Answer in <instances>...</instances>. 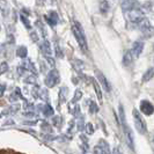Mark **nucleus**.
<instances>
[{
  "label": "nucleus",
  "instance_id": "obj_1",
  "mask_svg": "<svg viewBox=\"0 0 154 154\" xmlns=\"http://www.w3.org/2000/svg\"><path fill=\"white\" fill-rule=\"evenodd\" d=\"M132 116H133V121H134V126L137 129V131L141 134H145L147 132V126L146 122L144 121V118L141 117L140 112H139L137 109H133L132 110Z\"/></svg>",
  "mask_w": 154,
  "mask_h": 154
},
{
  "label": "nucleus",
  "instance_id": "obj_2",
  "mask_svg": "<svg viewBox=\"0 0 154 154\" xmlns=\"http://www.w3.org/2000/svg\"><path fill=\"white\" fill-rule=\"evenodd\" d=\"M72 30H73V32H74V35H75V38H77V41L79 42L80 46H81L84 50H87L85 35H84V31H82V29H81L80 24H79L78 22H74V26H73Z\"/></svg>",
  "mask_w": 154,
  "mask_h": 154
},
{
  "label": "nucleus",
  "instance_id": "obj_3",
  "mask_svg": "<svg viewBox=\"0 0 154 154\" xmlns=\"http://www.w3.org/2000/svg\"><path fill=\"white\" fill-rule=\"evenodd\" d=\"M123 126V131H124V137H125V141L128 144V146L131 148L132 151L134 149V137H133V132L129 128V125L126 124V122L123 124H121Z\"/></svg>",
  "mask_w": 154,
  "mask_h": 154
},
{
  "label": "nucleus",
  "instance_id": "obj_4",
  "mask_svg": "<svg viewBox=\"0 0 154 154\" xmlns=\"http://www.w3.org/2000/svg\"><path fill=\"white\" fill-rule=\"evenodd\" d=\"M126 15H128V19L133 23H138L143 17H145V16H144V13H143V11H141L139 7L128 11V12H126Z\"/></svg>",
  "mask_w": 154,
  "mask_h": 154
},
{
  "label": "nucleus",
  "instance_id": "obj_5",
  "mask_svg": "<svg viewBox=\"0 0 154 154\" xmlns=\"http://www.w3.org/2000/svg\"><path fill=\"white\" fill-rule=\"evenodd\" d=\"M138 28L140 29V31L144 34V35H147V36H149L151 34H152V30H153V28H152V24L151 22L148 21V19L146 17H143L138 23Z\"/></svg>",
  "mask_w": 154,
  "mask_h": 154
},
{
  "label": "nucleus",
  "instance_id": "obj_6",
  "mask_svg": "<svg viewBox=\"0 0 154 154\" xmlns=\"http://www.w3.org/2000/svg\"><path fill=\"white\" fill-rule=\"evenodd\" d=\"M140 110L144 115L151 116L154 112V106L147 100H143L140 102Z\"/></svg>",
  "mask_w": 154,
  "mask_h": 154
},
{
  "label": "nucleus",
  "instance_id": "obj_7",
  "mask_svg": "<svg viewBox=\"0 0 154 154\" xmlns=\"http://www.w3.org/2000/svg\"><path fill=\"white\" fill-rule=\"evenodd\" d=\"M121 6L123 8L124 12H128L133 8H138L139 4L136 0H121Z\"/></svg>",
  "mask_w": 154,
  "mask_h": 154
},
{
  "label": "nucleus",
  "instance_id": "obj_8",
  "mask_svg": "<svg viewBox=\"0 0 154 154\" xmlns=\"http://www.w3.org/2000/svg\"><path fill=\"white\" fill-rule=\"evenodd\" d=\"M143 50H144V43L143 42H134L131 50L133 58H138L139 56L141 54V52H143Z\"/></svg>",
  "mask_w": 154,
  "mask_h": 154
},
{
  "label": "nucleus",
  "instance_id": "obj_9",
  "mask_svg": "<svg viewBox=\"0 0 154 154\" xmlns=\"http://www.w3.org/2000/svg\"><path fill=\"white\" fill-rule=\"evenodd\" d=\"M96 74H97V78H99L100 82L102 84V86H103V88H104L107 92H110V91H111V87H110V84H109V81L107 80V78L104 77L100 71H97V72H96Z\"/></svg>",
  "mask_w": 154,
  "mask_h": 154
},
{
  "label": "nucleus",
  "instance_id": "obj_10",
  "mask_svg": "<svg viewBox=\"0 0 154 154\" xmlns=\"http://www.w3.org/2000/svg\"><path fill=\"white\" fill-rule=\"evenodd\" d=\"M132 62H133V56H132L131 51H126L123 57V64L125 66H130Z\"/></svg>",
  "mask_w": 154,
  "mask_h": 154
},
{
  "label": "nucleus",
  "instance_id": "obj_11",
  "mask_svg": "<svg viewBox=\"0 0 154 154\" xmlns=\"http://www.w3.org/2000/svg\"><path fill=\"white\" fill-rule=\"evenodd\" d=\"M154 77V69H148L145 72V74L143 75V82H148L149 80H152Z\"/></svg>",
  "mask_w": 154,
  "mask_h": 154
},
{
  "label": "nucleus",
  "instance_id": "obj_12",
  "mask_svg": "<svg viewBox=\"0 0 154 154\" xmlns=\"http://www.w3.org/2000/svg\"><path fill=\"white\" fill-rule=\"evenodd\" d=\"M103 151L104 154H110V148H109V144L106 140H100V146H99Z\"/></svg>",
  "mask_w": 154,
  "mask_h": 154
},
{
  "label": "nucleus",
  "instance_id": "obj_13",
  "mask_svg": "<svg viewBox=\"0 0 154 154\" xmlns=\"http://www.w3.org/2000/svg\"><path fill=\"white\" fill-rule=\"evenodd\" d=\"M93 86H94V89H95V93H96V95H97V99L100 102H102V92H101V88L99 84L96 82V81H93Z\"/></svg>",
  "mask_w": 154,
  "mask_h": 154
},
{
  "label": "nucleus",
  "instance_id": "obj_14",
  "mask_svg": "<svg viewBox=\"0 0 154 154\" xmlns=\"http://www.w3.org/2000/svg\"><path fill=\"white\" fill-rule=\"evenodd\" d=\"M100 11H101V13H103V14H106V13H107V12L109 11V2L107 1V0H103V1H101Z\"/></svg>",
  "mask_w": 154,
  "mask_h": 154
},
{
  "label": "nucleus",
  "instance_id": "obj_15",
  "mask_svg": "<svg viewBox=\"0 0 154 154\" xmlns=\"http://www.w3.org/2000/svg\"><path fill=\"white\" fill-rule=\"evenodd\" d=\"M91 111H92V112H97V111H99L97 106H96L94 102H92V106H91Z\"/></svg>",
  "mask_w": 154,
  "mask_h": 154
},
{
  "label": "nucleus",
  "instance_id": "obj_16",
  "mask_svg": "<svg viewBox=\"0 0 154 154\" xmlns=\"http://www.w3.org/2000/svg\"><path fill=\"white\" fill-rule=\"evenodd\" d=\"M94 152H95V154H104L103 153V151H102V149H101L100 147L99 146H96L95 147V149H94Z\"/></svg>",
  "mask_w": 154,
  "mask_h": 154
},
{
  "label": "nucleus",
  "instance_id": "obj_17",
  "mask_svg": "<svg viewBox=\"0 0 154 154\" xmlns=\"http://www.w3.org/2000/svg\"><path fill=\"white\" fill-rule=\"evenodd\" d=\"M87 132H88V133H93V132H94L92 124H88V125H87Z\"/></svg>",
  "mask_w": 154,
  "mask_h": 154
}]
</instances>
